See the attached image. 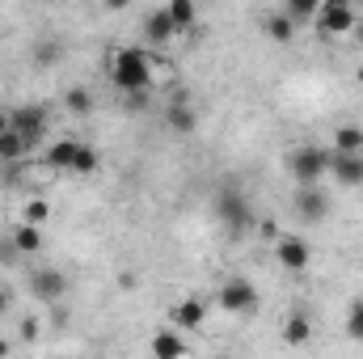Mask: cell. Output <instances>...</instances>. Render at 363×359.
<instances>
[{
    "instance_id": "ac0fdd59",
    "label": "cell",
    "mask_w": 363,
    "mask_h": 359,
    "mask_svg": "<svg viewBox=\"0 0 363 359\" xmlns=\"http://www.w3.org/2000/svg\"><path fill=\"white\" fill-rule=\"evenodd\" d=\"M165 13H169V21H174V30H178V34H186V30L199 21L194 0H169V4H165Z\"/></svg>"
},
{
    "instance_id": "f546056e",
    "label": "cell",
    "mask_w": 363,
    "mask_h": 359,
    "mask_svg": "<svg viewBox=\"0 0 363 359\" xmlns=\"http://www.w3.org/2000/svg\"><path fill=\"white\" fill-rule=\"evenodd\" d=\"M13 355V338H0V359H9Z\"/></svg>"
},
{
    "instance_id": "7c38bea8",
    "label": "cell",
    "mask_w": 363,
    "mask_h": 359,
    "mask_svg": "<svg viewBox=\"0 0 363 359\" xmlns=\"http://www.w3.org/2000/svg\"><path fill=\"white\" fill-rule=\"evenodd\" d=\"M148 359H186V334H178L174 326L157 330L148 338Z\"/></svg>"
},
{
    "instance_id": "e0dca14e",
    "label": "cell",
    "mask_w": 363,
    "mask_h": 359,
    "mask_svg": "<svg viewBox=\"0 0 363 359\" xmlns=\"http://www.w3.org/2000/svg\"><path fill=\"white\" fill-rule=\"evenodd\" d=\"M9 241H13V250H17V254H38V250H43V228L21 220V224H13Z\"/></svg>"
},
{
    "instance_id": "cb8c5ba5",
    "label": "cell",
    "mask_w": 363,
    "mask_h": 359,
    "mask_svg": "<svg viewBox=\"0 0 363 359\" xmlns=\"http://www.w3.org/2000/svg\"><path fill=\"white\" fill-rule=\"evenodd\" d=\"M347 338L363 343V296L359 300H351V313H347Z\"/></svg>"
},
{
    "instance_id": "603a6c76",
    "label": "cell",
    "mask_w": 363,
    "mask_h": 359,
    "mask_svg": "<svg viewBox=\"0 0 363 359\" xmlns=\"http://www.w3.org/2000/svg\"><path fill=\"white\" fill-rule=\"evenodd\" d=\"M64 106H68L72 114H89V110H93V93L81 89V85H72V89L64 93Z\"/></svg>"
},
{
    "instance_id": "5bb4252c",
    "label": "cell",
    "mask_w": 363,
    "mask_h": 359,
    "mask_svg": "<svg viewBox=\"0 0 363 359\" xmlns=\"http://www.w3.org/2000/svg\"><path fill=\"white\" fill-rule=\"evenodd\" d=\"M165 123H169L178 136H194V127H199V114H194V101H190L186 93H178V97L165 106Z\"/></svg>"
},
{
    "instance_id": "4fadbf2b",
    "label": "cell",
    "mask_w": 363,
    "mask_h": 359,
    "mask_svg": "<svg viewBox=\"0 0 363 359\" xmlns=\"http://www.w3.org/2000/svg\"><path fill=\"white\" fill-rule=\"evenodd\" d=\"M140 30H144L148 47H165L169 38H178V30H174V21H169V13H165V9H148V13H144V21H140Z\"/></svg>"
},
{
    "instance_id": "d6986e66",
    "label": "cell",
    "mask_w": 363,
    "mask_h": 359,
    "mask_svg": "<svg viewBox=\"0 0 363 359\" xmlns=\"http://www.w3.org/2000/svg\"><path fill=\"white\" fill-rule=\"evenodd\" d=\"M334 153H363V127L342 123V127L334 131Z\"/></svg>"
},
{
    "instance_id": "30bf717a",
    "label": "cell",
    "mask_w": 363,
    "mask_h": 359,
    "mask_svg": "<svg viewBox=\"0 0 363 359\" xmlns=\"http://www.w3.org/2000/svg\"><path fill=\"white\" fill-rule=\"evenodd\" d=\"M274 258H279L283 270L300 275V270H308V263H313V250H308V241H300V237H279V241H274Z\"/></svg>"
},
{
    "instance_id": "2e32d148",
    "label": "cell",
    "mask_w": 363,
    "mask_h": 359,
    "mask_svg": "<svg viewBox=\"0 0 363 359\" xmlns=\"http://www.w3.org/2000/svg\"><path fill=\"white\" fill-rule=\"evenodd\" d=\"M279 338H283L287 347H308V338H313V317H308V313H287L283 326H279Z\"/></svg>"
},
{
    "instance_id": "277c9868",
    "label": "cell",
    "mask_w": 363,
    "mask_h": 359,
    "mask_svg": "<svg viewBox=\"0 0 363 359\" xmlns=\"http://www.w3.org/2000/svg\"><path fill=\"white\" fill-rule=\"evenodd\" d=\"M216 220L237 237V233L254 228V207H250V199L237 186H224V190H216Z\"/></svg>"
},
{
    "instance_id": "ffe728a7",
    "label": "cell",
    "mask_w": 363,
    "mask_h": 359,
    "mask_svg": "<svg viewBox=\"0 0 363 359\" xmlns=\"http://www.w3.org/2000/svg\"><path fill=\"white\" fill-rule=\"evenodd\" d=\"M267 34H271L274 43H291V38H296V21L279 9L274 17H267Z\"/></svg>"
},
{
    "instance_id": "3957f363",
    "label": "cell",
    "mask_w": 363,
    "mask_h": 359,
    "mask_svg": "<svg viewBox=\"0 0 363 359\" xmlns=\"http://www.w3.org/2000/svg\"><path fill=\"white\" fill-rule=\"evenodd\" d=\"M330 161H334V148H321V144H304L287 157V170L300 186H321V178H330Z\"/></svg>"
},
{
    "instance_id": "7402d4cb",
    "label": "cell",
    "mask_w": 363,
    "mask_h": 359,
    "mask_svg": "<svg viewBox=\"0 0 363 359\" xmlns=\"http://www.w3.org/2000/svg\"><path fill=\"white\" fill-rule=\"evenodd\" d=\"M317 9H321V0H287L283 4V13L300 26V21H317Z\"/></svg>"
},
{
    "instance_id": "4316f807",
    "label": "cell",
    "mask_w": 363,
    "mask_h": 359,
    "mask_svg": "<svg viewBox=\"0 0 363 359\" xmlns=\"http://www.w3.org/2000/svg\"><path fill=\"white\" fill-rule=\"evenodd\" d=\"M34 338H38V321L26 317V321H21V343H34Z\"/></svg>"
},
{
    "instance_id": "8992f818",
    "label": "cell",
    "mask_w": 363,
    "mask_h": 359,
    "mask_svg": "<svg viewBox=\"0 0 363 359\" xmlns=\"http://www.w3.org/2000/svg\"><path fill=\"white\" fill-rule=\"evenodd\" d=\"M325 38H338V34H355V26H359V13H355V4L351 0H321V9H317V21H313Z\"/></svg>"
},
{
    "instance_id": "1f68e13d",
    "label": "cell",
    "mask_w": 363,
    "mask_h": 359,
    "mask_svg": "<svg viewBox=\"0 0 363 359\" xmlns=\"http://www.w3.org/2000/svg\"><path fill=\"white\" fill-rule=\"evenodd\" d=\"M355 43H359V47H363V21H359V26H355Z\"/></svg>"
},
{
    "instance_id": "4dcf8cb0",
    "label": "cell",
    "mask_w": 363,
    "mask_h": 359,
    "mask_svg": "<svg viewBox=\"0 0 363 359\" xmlns=\"http://www.w3.org/2000/svg\"><path fill=\"white\" fill-rule=\"evenodd\" d=\"M9 131V110H0V136Z\"/></svg>"
},
{
    "instance_id": "9a60e30c",
    "label": "cell",
    "mask_w": 363,
    "mask_h": 359,
    "mask_svg": "<svg viewBox=\"0 0 363 359\" xmlns=\"http://www.w3.org/2000/svg\"><path fill=\"white\" fill-rule=\"evenodd\" d=\"M330 178L342 186H363V153H334Z\"/></svg>"
},
{
    "instance_id": "d4e9b609",
    "label": "cell",
    "mask_w": 363,
    "mask_h": 359,
    "mask_svg": "<svg viewBox=\"0 0 363 359\" xmlns=\"http://www.w3.org/2000/svg\"><path fill=\"white\" fill-rule=\"evenodd\" d=\"M47 216H51V207H47L43 199H30V203H26V224H38V228H43Z\"/></svg>"
},
{
    "instance_id": "7a4b0ae2",
    "label": "cell",
    "mask_w": 363,
    "mask_h": 359,
    "mask_svg": "<svg viewBox=\"0 0 363 359\" xmlns=\"http://www.w3.org/2000/svg\"><path fill=\"white\" fill-rule=\"evenodd\" d=\"M47 170L60 174H97V148L81 140H55L47 148Z\"/></svg>"
},
{
    "instance_id": "83f0119b",
    "label": "cell",
    "mask_w": 363,
    "mask_h": 359,
    "mask_svg": "<svg viewBox=\"0 0 363 359\" xmlns=\"http://www.w3.org/2000/svg\"><path fill=\"white\" fill-rule=\"evenodd\" d=\"M0 258H4V263H13V258H17V250H13V241H9V237L0 241Z\"/></svg>"
},
{
    "instance_id": "8fae6325",
    "label": "cell",
    "mask_w": 363,
    "mask_h": 359,
    "mask_svg": "<svg viewBox=\"0 0 363 359\" xmlns=\"http://www.w3.org/2000/svg\"><path fill=\"white\" fill-rule=\"evenodd\" d=\"M203 317H207V300H199V296H186V300H178V304L169 309V326H174L178 334L199 330V326H203Z\"/></svg>"
},
{
    "instance_id": "44dd1931",
    "label": "cell",
    "mask_w": 363,
    "mask_h": 359,
    "mask_svg": "<svg viewBox=\"0 0 363 359\" xmlns=\"http://www.w3.org/2000/svg\"><path fill=\"white\" fill-rule=\"evenodd\" d=\"M26 153H30V148H26V140H21V136H13V131H4V136H0V161H4V165H17Z\"/></svg>"
},
{
    "instance_id": "6da1fadb",
    "label": "cell",
    "mask_w": 363,
    "mask_h": 359,
    "mask_svg": "<svg viewBox=\"0 0 363 359\" xmlns=\"http://www.w3.org/2000/svg\"><path fill=\"white\" fill-rule=\"evenodd\" d=\"M110 81H114V89L127 93V97H144L152 89V60H148V51L118 47L110 55Z\"/></svg>"
},
{
    "instance_id": "5b68a950",
    "label": "cell",
    "mask_w": 363,
    "mask_h": 359,
    "mask_svg": "<svg viewBox=\"0 0 363 359\" xmlns=\"http://www.w3.org/2000/svg\"><path fill=\"white\" fill-rule=\"evenodd\" d=\"M258 287L245 279V275H237V279H224L220 283V292H216V304L224 309V313H233V317H245V313H258Z\"/></svg>"
},
{
    "instance_id": "484cf974",
    "label": "cell",
    "mask_w": 363,
    "mask_h": 359,
    "mask_svg": "<svg viewBox=\"0 0 363 359\" xmlns=\"http://www.w3.org/2000/svg\"><path fill=\"white\" fill-rule=\"evenodd\" d=\"M34 60H38V64H55V60H60V43H55V38H43V43L34 47Z\"/></svg>"
},
{
    "instance_id": "f1b7e54d",
    "label": "cell",
    "mask_w": 363,
    "mask_h": 359,
    "mask_svg": "<svg viewBox=\"0 0 363 359\" xmlns=\"http://www.w3.org/2000/svg\"><path fill=\"white\" fill-rule=\"evenodd\" d=\"M9 304H13V296H9V292H4V287H0V317H4V313H9Z\"/></svg>"
},
{
    "instance_id": "52a82bcc",
    "label": "cell",
    "mask_w": 363,
    "mask_h": 359,
    "mask_svg": "<svg viewBox=\"0 0 363 359\" xmlns=\"http://www.w3.org/2000/svg\"><path fill=\"white\" fill-rule=\"evenodd\" d=\"M9 131L21 136L26 148L43 144L47 140V110L43 106H17V110H9Z\"/></svg>"
},
{
    "instance_id": "ba28073f",
    "label": "cell",
    "mask_w": 363,
    "mask_h": 359,
    "mask_svg": "<svg viewBox=\"0 0 363 359\" xmlns=\"http://www.w3.org/2000/svg\"><path fill=\"white\" fill-rule=\"evenodd\" d=\"M64 292H68V275H64V270H55V267L30 270V296H34L38 304H60Z\"/></svg>"
},
{
    "instance_id": "9c48e42d",
    "label": "cell",
    "mask_w": 363,
    "mask_h": 359,
    "mask_svg": "<svg viewBox=\"0 0 363 359\" xmlns=\"http://www.w3.org/2000/svg\"><path fill=\"white\" fill-rule=\"evenodd\" d=\"M330 207H334V199L321 186H300L296 190V216H300V224H321L330 216Z\"/></svg>"
}]
</instances>
